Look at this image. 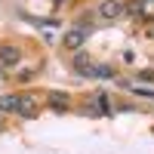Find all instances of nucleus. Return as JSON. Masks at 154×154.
Returning a JSON list of instances; mask_svg holds the SVG:
<instances>
[{
	"instance_id": "f257e3e1",
	"label": "nucleus",
	"mask_w": 154,
	"mask_h": 154,
	"mask_svg": "<svg viewBox=\"0 0 154 154\" xmlns=\"http://www.w3.org/2000/svg\"><path fill=\"white\" fill-rule=\"evenodd\" d=\"M0 111H16V114H31L37 111V102H34V96H28V93H22V96H3L0 99Z\"/></svg>"
},
{
	"instance_id": "7ed1b4c3",
	"label": "nucleus",
	"mask_w": 154,
	"mask_h": 154,
	"mask_svg": "<svg viewBox=\"0 0 154 154\" xmlns=\"http://www.w3.org/2000/svg\"><path fill=\"white\" fill-rule=\"evenodd\" d=\"M99 16L105 19V22H114V19H120V16H123V3H117V0H105V3L99 6Z\"/></svg>"
},
{
	"instance_id": "1a4fd4ad",
	"label": "nucleus",
	"mask_w": 154,
	"mask_h": 154,
	"mask_svg": "<svg viewBox=\"0 0 154 154\" xmlns=\"http://www.w3.org/2000/svg\"><path fill=\"white\" fill-rule=\"evenodd\" d=\"M142 80H154V71H142Z\"/></svg>"
},
{
	"instance_id": "20e7f679",
	"label": "nucleus",
	"mask_w": 154,
	"mask_h": 154,
	"mask_svg": "<svg viewBox=\"0 0 154 154\" xmlns=\"http://www.w3.org/2000/svg\"><path fill=\"white\" fill-rule=\"evenodd\" d=\"M74 71H77V74H83V77H93V71H96V62L89 59L86 53H77V56H74Z\"/></svg>"
},
{
	"instance_id": "423d86ee",
	"label": "nucleus",
	"mask_w": 154,
	"mask_h": 154,
	"mask_svg": "<svg viewBox=\"0 0 154 154\" xmlns=\"http://www.w3.org/2000/svg\"><path fill=\"white\" fill-rule=\"evenodd\" d=\"M83 40H86V34H83V31H71V34H65V46H68V49H77Z\"/></svg>"
},
{
	"instance_id": "0eeeda50",
	"label": "nucleus",
	"mask_w": 154,
	"mask_h": 154,
	"mask_svg": "<svg viewBox=\"0 0 154 154\" xmlns=\"http://www.w3.org/2000/svg\"><path fill=\"white\" fill-rule=\"evenodd\" d=\"M139 12H145V16H154V0H139Z\"/></svg>"
},
{
	"instance_id": "f03ea898",
	"label": "nucleus",
	"mask_w": 154,
	"mask_h": 154,
	"mask_svg": "<svg viewBox=\"0 0 154 154\" xmlns=\"http://www.w3.org/2000/svg\"><path fill=\"white\" fill-rule=\"evenodd\" d=\"M19 59H22L19 46H12V43H3V46H0V68H12Z\"/></svg>"
},
{
	"instance_id": "6e6552de",
	"label": "nucleus",
	"mask_w": 154,
	"mask_h": 154,
	"mask_svg": "<svg viewBox=\"0 0 154 154\" xmlns=\"http://www.w3.org/2000/svg\"><path fill=\"white\" fill-rule=\"evenodd\" d=\"M93 77H114V71H111V68H105V65H96Z\"/></svg>"
},
{
	"instance_id": "39448f33",
	"label": "nucleus",
	"mask_w": 154,
	"mask_h": 154,
	"mask_svg": "<svg viewBox=\"0 0 154 154\" xmlns=\"http://www.w3.org/2000/svg\"><path fill=\"white\" fill-rule=\"evenodd\" d=\"M46 102H49V105H53L56 111H65V108H71V99H68L65 93H49V96H46Z\"/></svg>"
}]
</instances>
